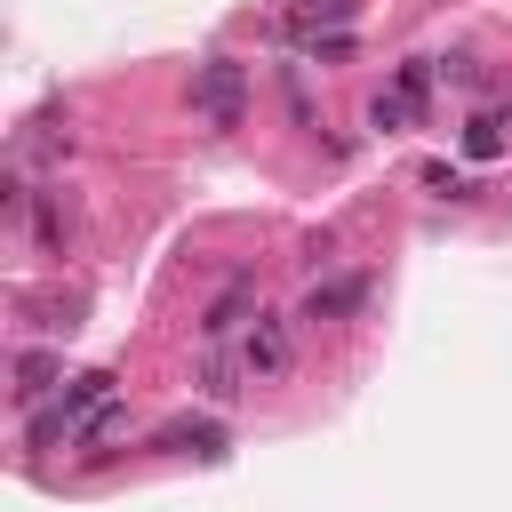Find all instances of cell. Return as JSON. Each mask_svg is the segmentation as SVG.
I'll use <instances>...</instances> for the list:
<instances>
[{
  "label": "cell",
  "instance_id": "5b68a950",
  "mask_svg": "<svg viewBox=\"0 0 512 512\" xmlns=\"http://www.w3.org/2000/svg\"><path fill=\"white\" fill-rule=\"evenodd\" d=\"M360 16V0H280V32L288 40H312V32H344Z\"/></svg>",
  "mask_w": 512,
  "mask_h": 512
},
{
  "label": "cell",
  "instance_id": "52a82bcc",
  "mask_svg": "<svg viewBox=\"0 0 512 512\" xmlns=\"http://www.w3.org/2000/svg\"><path fill=\"white\" fill-rule=\"evenodd\" d=\"M56 376H64V352H40V344H16V408H40Z\"/></svg>",
  "mask_w": 512,
  "mask_h": 512
},
{
  "label": "cell",
  "instance_id": "8fae6325",
  "mask_svg": "<svg viewBox=\"0 0 512 512\" xmlns=\"http://www.w3.org/2000/svg\"><path fill=\"white\" fill-rule=\"evenodd\" d=\"M432 64H440V56H408V64H400V80H392V96L424 104V96H432Z\"/></svg>",
  "mask_w": 512,
  "mask_h": 512
},
{
  "label": "cell",
  "instance_id": "8992f818",
  "mask_svg": "<svg viewBox=\"0 0 512 512\" xmlns=\"http://www.w3.org/2000/svg\"><path fill=\"white\" fill-rule=\"evenodd\" d=\"M240 376H248V360H240L232 344H208V360H200V376H192V384H200V400H208V408H232V400H240Z\"/></svg>",
  "mask_w": 512,
  "mask_h": 512
},
{
  "label": "cell",
  "instance_id": "9c48e42d",
  "mask_svg": "<svg viewBox=\"0 0 512 512\" xmlns=\"http://www.w3.org/2000/svg\"><path fill=\"white\" fill-rule=\"evenodd\" d=\"M80 424H72V408L64 400H48V408H24V440H32V456H48V448H64Z\"/></svg>",
  "mask_w": 512,
  "mask_h": 512
},
{
  "label": "cell",
  "instance_id": "3957f363",
  "mask_svg": "<svg viewBox=\"0 0 512 512\" xmlns=\"http://www.w3.org/2000/svg\"><path fill=\"white\" fill-rule=\"evenodd\" d=\"M152 448H160V456H200V464H224V456H232V432H224L216 416H176V424H160V432H152Z\"/></svg>",
  "mask_w": 512,
  "mask_h": 512
},
{
  "label": "cell",
  "instance_id": "30bf717a",
  "mask_svg": "<svg viewBox=\"0 0 512 512\" xmlns=\"http://www.w3.org/2000/svg\"><path fill=\"white\" fill-rule=\"evenodd\" d=\"M56 400L72 408V424H88V416H96V408L112 400V368H80V376H72V384H64Z\"/></svg>",
  "mask_w": 512,
  "mask_h": 512
},
{
  "label": "cell",
  "instance_id": "277c9868",
  "mask_svg": "<svg viewBox=\"0 0 512 512\" xmlns=\"http://www.w3.org/2000/svg\"><path fill=\"white\" fill-rule=\"evenodd\" d=\"M248 304H256V272H232V280L208 296V312H200V336H208V344H232V328H240V320H256Z\"/></svg>",
  "mask_w": 512,
  "mask_h": 512
},
{
  "label": "cell",
  "instance_id": "6da1fadb",
  "mask_svg": "<svg viewBox=\"0 0 512 512\" xmlns=\"http://www.w3.org/2000/svg\"><path fill=\"white\" fill-rule=\"evenodd\" d=\"M192 112H200L208 128H240V120H248V64H240V56H208V64L192 72Z\"/></svg>",
  "mask_w": 512,
  "mask_h": 512
},
{
  "label": "cell",
  "instance_id": "ba28073f",
  "mask_svg": "<svg viewBox=\"0 0 512 512\" xmlns=\"http://www.w3.org/2000/svg\"><path fill=\"white\" fill-rule=\"evenodd\" d=\"M368 304V280L352 272V280H320L312 296H304V320H344V312H360Z\"/></svg>",
  "mask_w": 512,
  "mask_h": 512
},
{
  "label": "cell",
  "instance_id": "7c38bea8",
  "mask_svg": "<svg viewBox=\"0 0 512 512\" xmlns=\"http://www.w3.org/2000/svg\"><path fill=\"white\" fill-rule=\"evenodd\" d=\"M408 112H416L408 96H376V104H368V128H384V136H392V128L408 120Z\"/></svg>",
  "mask_w": 512,
  "mask_h": 512
},
{
  "label": "cell",
  "instance_id": "7a4b0ae2",
  "mask_svg": "<svg viewBox=\"0 0 512 512\" xmlns=\"http://www.w3.org/2000/svg\"><path fill=\"white\" fill-rule=\"evenodd\" d=\"M240 360H248V384H280V376L296 368V336H288V320H280V312H256V320L240 328Z\"/></svg>",
  "mask_w": 512,
  "mask_h": 512
},
{
  "label": "cell",
  "instance_id": "4fadbf2b",
  "mask_svg": "<svg viewBox=\"0 0 512 512\" xmlns=\"http://www.w3.org/2000/svg\"><path fill=\"white\" fill-rule=\"evenodd\" d=\"M464 152H472V160H496V152H504L496 120H472V128H464Z\"/></svg>",
  "mask_w": 512,
  "mask_h": 512
},
{
  "label": "cell",
  "instance_id": "5bb4252c",
  "mask_svg": "<svg viewBox=\"0 0 512 512\" xmlns=\"http://www.w3.org/2000/svg\"><path fill=\"white\" fill-rule=\"evenodd\" d=\"M424 184H432V192H448V200H472L464 168H448V160H432V168H424Z\"/></svg>",
  "mask_w": 512,
  "mask_h": 512
}]
</instances>
